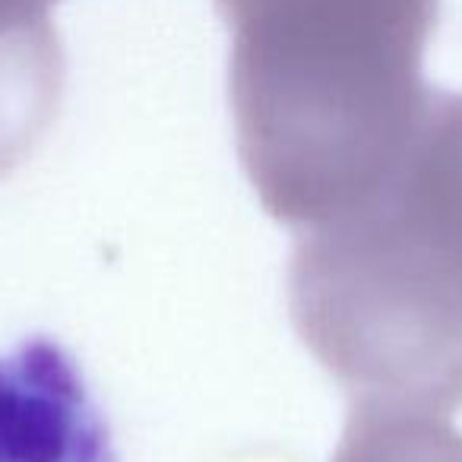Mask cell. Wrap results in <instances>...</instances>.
Masks as SVG:
<instances>
[{
    "label": "cell",
    "instance_id": "obj_1",
    "mask_svg": "<svg viewBox=\"0 0 462 462\" xmlns=\"http://www.w3.org/2000/svg\"><path fill=\"white\" fill-rule=\"evenodd\" d=\"M235 143L263 209L310 228L367 199L421 127L440 0H216Z\"/></svg>",
    "mask_w": 462,
    "mask_h": 462
},
{
    "label": "cell",
    "instance_id": "obj_3",
    "mask_svg": "<svg viewBox=\"0 0 462 462\" xmlns=\"http://www.w3.org/2000/svg\"><path fill=\"white\" fill-rule=\"evenodd\" d=\"M0 462H117L83 371L48 336L0 355Z\"/></svg>",
    "mask_w": 462,
    "mask_h": 462
},
{
    "label": "cell",
    "instance_id": "obj_5",
    "mask_svg": "<svg viewBox=\"0 0 462 462\" xmlns=\"http://www.w3.org/2000/svg\"><path fill=\"white\" fill-rule=\"evenodd\" d=\"M58 0H0V67L64 73V45L51 23Z\"/></svg>",
    "mask_w": 462,
    "mask_h": 462
},
{
    "label": "cell",
    "instance_id": "obj_4",
    "mask_svg": "<svg viewBox=\"0 0 462 462\" xmlns=\"http://www.w3.org/2000/svg\"><path fill=\"white\" fill-rule=\"evenodd\" d=\"M333 462H462V434L443 415L352 405Z\"/></svg>",
    "mask_w": 462,
    "mask_h": 462
},
{
    "label": "cell",
    "instance_id": "obj_2",
    "mask_svg": "<svg viewBox=\"0 0 462 462\" xmlns=\"http://www.w3.org/2000/svg\"><path fill=\"white\" fill-rule=\"evenodd\" d=\"M289 314L355 405L462 409V92L434 89L371 197L301 228Z\"/></svg>",
    "mask_w": 462,
    "mask_h": 462
}]
</instances>
